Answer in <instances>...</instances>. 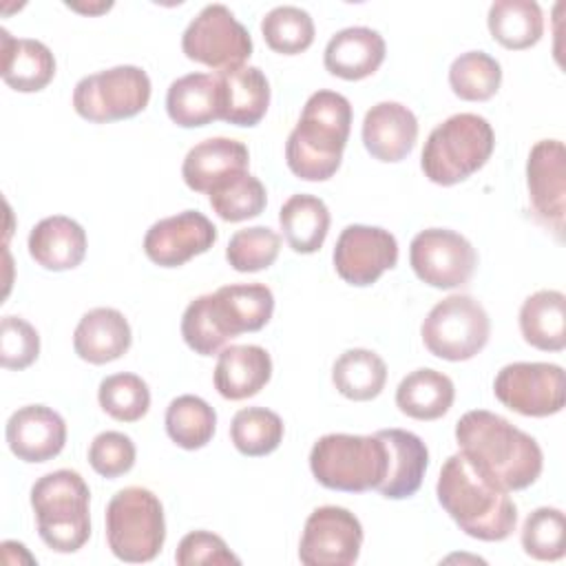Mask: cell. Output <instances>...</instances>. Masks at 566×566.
Segmentation results:
<instances>
[{"label": "cell", "mask_w": 566, "mask_h": 566, "mask_svg": "<svg viewBox=\"0 0 566 566\" xmlns=\"http://www.w3.org/2000/svg\"><path fill=\"white\" fill-rule=\"evenodd\" d=\"M455 440L469 464L502 491L528 489L542 475L537 440L493 411H467L455 422Z\"/></svg>", "instance_id": "obj_1"}, {"label": "cell", "mask_w": 566, "mask_h": 566, "mask_svg": "<svg viewBox=\"0 0 566 566\" xmlns=\"http://www.w3.org/2000/svg\"><path fill=\"white\" fill-rule=\"evenodd\" d=\"M436 495L462 533L482 542H502L517 526V506L509 491L486 482L458 451L447 458Z\"/></svg>", "instance_id": "obj_2"}, {"label": "cell", "mask_w": 566, "mask_h": 566, "mask_svg": "<svg viewBox=\"0 0 566 566\" xmlns=\"http://www.w3.org/2000/svg\"><path fill=\"white\" fill-rule=\"evenodd\" d=\"M352 128V104L336 91L312 93L285 142L287 168L305 181H327L343 161Z\"/></svg>", "instance_id": "obj_3"}, {"label": "cell", "mask_w": 566, "mask_h": 566, "mask_svg": "<svg viewBox=\"0 0 566 566\" xmlns=\"http://www.w3.org/2000/svg\"><path fill=\"white\" fill-rule=\"evenodd\" d=\"M91 491L71 469H57L35 480L31 506L40 539L55 553H75L91 537Z\"/></svg>", "instance_id": "obj_4"}, {"label": "cell", "mask_w": 566, "mask_h": 566, "mask_svg": "<svg viewBox=\"0 0 566 566\" xmlns=\"http://www.w3.org/2000/svg\"><path fill=\"white\" fill-rule=\"evenodd\" d=\"M495 148V133L486 117L455 113L438 124L422 148L420 168L438 186H455L478 172Z\"/></svg>", "instance_id": "obj_5"}, {"label": "cell", "mask_w": 566, "mask_h": 566, "mask_svg": "<svg viewBox=\"0 0 566 566\" xmlns=\"http://www.w3.org/2000/svg\"><path fill=\"white\" fill-rule=\"evenodd\" d=\"M310 469L332 491L363 493L378 489L387 475V444L376 433H327L310 451Z\"/></svg>", "instance_id": "obj_6"}, {"label": "cell", "mask_w": 566, "mask_h": 566, "mask_svg": "<svg viewBox=\"0 0 566 566\" xmlns=\"http://www.w3.org/2000/svg\"><path fill=\"white\" fill-rule=\"evenodd\" d=\"M106 542L111 553L122 562H153L166 542V520L159 497L144 486L117 491L106 504Z\"/></svg>", "instance_id": "obj_7"}, {"label": "cell", "mask_w": 566, "mask_h": 566, "mask_svg": "<svg viewBox=\"0 0 566 566\" xmlns=\"http://www.w3.org/2000/svg\"><path fill=\"white\" fill-rule=\"evenodd\" d=\"M424 347L451 363L469 360L484 349L491 321L480 301L469 294H451L438 301L420 325Z\"/></svg>", "instance_id": "obj_8"}, {"label": "cell", "mask_w": 566, "mask_h": 566, "mask_svg": "<svg viewBox=\"0 0 566 566\" xmlns=\"http://www.w3.org/2000/svg\"><path fill=\"white\" fill-rule=\"evenodd\" d=\"M150 91V77L144 69L119 64L82 77L73 88V108L93 124L128 119L148 106Z\"/></svg>", "instance_id": "obj_9"}, {"label": "cell", "mask_w": 566, "mask_h": 566, "mask_svg": "<svg viewBox=\"0 0 566 566\" xmlns=\"http://www.w3.org/2000/svg\"><path fill=\"white\" fill-rule=\"evenodd\" d=\"M181 51L188 60L221 73L245 64L252 38L226 4H206L186 27Z\"/></svg>", "instance_id": "obj_10"}, {"label": "cell", "mask_w": 566, "mask_h": 566, "mask_svg": "<svg viewBox=\"0 0 566 566\" xmlns=\"http://www.w3.org/2000/svg\"><path fill=\"white\" fill-rule=\"evenodd\" d=\"M409 263L422 283L438 290H455L471 281L478 252L471 241L455 230L427 228L411 239Z\"/></svg>", "instance_id": "obj_11"}, {"label": "cell", "mask_w": 566, "mask_h": 566, "mask_svg": "<svg viewBox=\"0 0 566 566\" xmlns=\"http://www.w3.org/2000/svg\"><path fill=\"white\" fill-rule=\"evenodd\" d=\"M495 398L528 418L559 413L566 402L564 369L555 363H509L493 380Z\"/></svg>", "instance_id": "obj_12"}, {"label": "cell", "mask_w": 566, "mask_h": 566, "mask_svg": "<svg viewBox=\"0 0 566 566\" xmlns=\"http://www.w3.org/2000/svg\"><path fill=\"white\" fill-rule=\"evenodd\" d=\"M363 546L360 520L343 506H318L310 513L298 542V559L305 566H349Z\"/></svg>", "instance_id": "obj_13"}, {"label": "cell", "mask_w": 566, "mask_h": 566, "mask_svg": "<svg viewBox=\"0 0 566 566\" xmlns=\"http://www.w3.org/2000/svg\"><path fill=\"white\" fill-rule=\"evenodd\" d=\"M332 259L336 274L345 283L367 287L396 268L398 241L385 228L352 223L338 234Z\"/></svg>", "instance_id": "obj_14"}, {"label": "cell", "mask_w": 566, "mask_h": 566, "mask_svg": "<svg viewBox=\"0 0 566 566\" xmlns=\"http://www.w3.org/2000/svg\"><path fill=\"white\" fill-rule=\"evenodd\" d=\"M531 208L542 226L564 237L566 217V150L559 139H539L526 159Z\"/></svg>", "instance_id": "obj_15"}, {"label": "cell", "mask_w": 566, "mask_h": 566, "mask_svg": "<svg viewBox=\"0 0 566 566\" xmlns=\"http://www.w3.org/2000/svg\"><path fill=\"white\" fill-rule=\"evenodd\" d=\"M217 241L214 223L199 210H184L155 221L144 237L146 256L159 268H179L208 252Z\"/></svg>", "instance_id": "obj_16"}, {"label": "cell", "mask_w": 566, "mask_h": 566, "mask_svg": "<svg viewBox=\"0 0 566 566\" xmlns=\"http://www.w3.org/2000/svg\"><path fill=\"white\" fill-rule=\"evenodd\" d=\"M4 438L18 460L46 462L64 449L66 422L46 405H27L9 416Z\"/></svg>", "instance_id": "obj_17"}, {"label": "cell", "mask_w": 566, "mask_h": 566, "mask_svg": "<svg viewBox=\"0 0 566 566\" xmlns=\"http://www.w3.org/2000/svg\"><path fill=\"white\" fill-rule=\"evenodd\" d=\"M418 119L400 102H378L363 119V144L367 153L385 164L402 161L416 146Z\"/></svg>", "instance_id": "obj_18"}, {"label": "cell", "mask_w": 566, "mask_h": 566, "mask_svg": "<svg viewBox=\"0 0 566 566\" xmlns=\"http://www.w3.org/2000/svg\"><path fill=\"white\" fill-rule=\"evenodd\" d=\"M210 310L230 340L243 332H259L274 312V294L263 283H232L210 294Z\"/></svg>", "instance_id": "obj_19"}, {"label": "cell", "mask_w": 566, "mask_h": 566, "mask_svg": "<svg viewBox=\"0 0 566 566\" xmlns=\"http://www.w3.org/2000/svg\"><path fill=\"white\" fill-rule=\"evenodd\" d=\"M250 166L248 146L230 137H210L195 144L181 164V177L195 192H210L214 186Z\"/></svg>", "instance_id": "obj_20"}, {"label": "cell", "mask_w": 566, "mask_h": 566, "mask_svg": "<svg viewBox=\"0 0 566 566\" xmlns=\"http://www.w3.org/2000/svg\"><path fill=\"white\" fill-rule=\"evenodd\" d=\"M130 325L115 307L88 310L73 332L75 354L91 365H106L122 358L130 349Z\"/></svg>", "instance_id": "obj_21"}, {"label": "cell", "mask_w": 566, "mask_h": 566, "mask_svg": "<svg viewBox=\"0 0 566 566\" xmlns=\"http://www.w3.org/2000/svg\"><path fill=\"white\" fill-rule=\"evenodd\" d=\"M378 436L387 444V475L376 491L387 500L411 497L429 467L427 444L407 429H380Z\"/></svg>", "instance_id": "obj_22"}, {"label": "cell", "mask_w": 566, "mask_h": 566, "mask_svg": "<svg viewBox=\"0 0 566 566\" xmlns=\"http://www.w3.org/2000/svg\"><path fill=\"white\" fill-rule=\"evenodd\" d=\"M272 378V358L261 345L223 347L214 365V389L226 400L256 396Z\"/></svg>", "instance_id": "obj_23"}, {"label": "cell", "mask_w": 566, "mask_h": 566, "mask_svg": "<svg viewBox=\"0 0 566 566\" xmlns=\"http://www.w3.org/2000/svg\"><path fill=\"white\" fill-rule=\"evenodd\" d=\"M385 40L369 27H347L334 33L325 46L323 64L340 80H365L378 71L385 60Z\"/></svg>", "instance_id": "obj_24"}, {"label": "cell", "mask_w": 566, "mask_h": 566, "mask_svg": "<svg viewBox=\"0 0 566 566\" xmlns=\"http://www.w3.org/2000/svg\"><path fill=\"white\" fill-rule=\"evenodd\" d=\"M31 259L51 272H64L77 268L86 256L84 228L64 214L44 217L29 232Z\"/></svg>", "instance_id": "obj_25"}, {"label": "cell", "mask_w": 566, "mask_h": 566, "mask_svg": "<svg viewBox=\"0 0 566 566\" xmlns=\"http://www.w3.org/2000/svg\"><path fill=\"white\" fill-rule=\"evenodd\" d=\"M221 119L234 126H256L270 106V82L259 66H237L217 73Z\"/></svg>", "instance_id": "obj_26"}, {"label": "cell", "mask_w": 566, "mask_h": 566, "mask_svg": "<svg viewBox=\"0 0 566 566\" xmlns=\"http://www.w3.org/2000/svg\"><path fill=\"white\" fill-rule=\"evenodd\" d=\"M166 113L181 128H199L221 119V88L212 73L177 77L166 93Z\"/></svg>", "instance_id": "obj_27"}, {"label": "cell", "mask_w": 566, "mask_h": 566, "mask_svg": "<svg viewBox=\"0 0 566 566\" xmlns=\"http://www.w3.org/2000/svg\"><path fill=\"white\" fill-rule=\"evenodd\" d=\"M2 40V80L20 93L42 91L55 75V57L51 49L31 38H13L0 29Z\"/></svg>", "instance_id": "obj_28"}, {"label": "cell", "mask_w": 566, "mask_h": 566, "mask_svg": "<svg viewBox=\"0 0 566 566\" xmlns=\"http://www.w3.org/2000/svg\"><path fill=\"white\" fill-rule=\"evenodd\" d=\"M522 338L542 352L566 347V296L559 290H539L520 307Z\"/></svg>", "instance_id": "obj_29"}, {"label": "cell", "mask_w": 566, "mask_h": 566, "mask_svg": "<svg viewBox=\"0 0 566 566\" xmlns=\"http://www.w3.org/2000/svg\"><path fill=\"white\" fill-rule=\"evenodd\" d=\"M455 400L453 380L431 367L407 374L396 389V407L413 420H438Z\"/></svg>", "instance_id": "obj_30"}, {"label": "cell", "mask_w": 566, "mask_h": 566, "mask_svg": "<svg viewBox=\"0 0 566 566\" xmlns=\"http://www.w3.org/2000/svg\"><path fill=\"white\" fill-rule=\"evenodd\" d=\"M279 223L294 252L312 254L325 243L329 232V210L321 197L298 192L281 206Z\"/></svg>", "instance_id": "obj_31"}, {"label": "cell", "mask_w": 566, "mask_h": 566, "mask_svg": "<svg viewBox=\"0 0 566 566\" xmlns=\"http://www.w3.org/2000/svg\"><path fill=\"white\" fill-rule=\"evenodd\" d=\"M489 33L504 49L522 51L542 40L544 13L533 0H495L486 15Z\"/></svg>", "instance_id": "obj_32"}, {"label": "cell", "mask_w": 566, "mask_h": 566, "mask_svg": "<svg viewBox=\"0 0 566 566\" xmlns=\"http://www.w3.org/2000/svg\"><path fill=\"white\" fill-rule=\"evenodd\" d=\"M332 382L340 396L365 402L374 400L387 382L385 360L365 347L343 352L332 367Z\"/></svg>", "instance_id": "obj_33"}, {"label": "cell", "mask_w": 566, "mask_h": 566, "mask_svg": "<svg viewBox=\"0 0 566 566\" xmlns=\"http://www.w3.org/2000/svg\"><path fill=\"white\" fill-rule=\"evenodd\" d=\"M166 433L168 438L186 449H203L217 429V411L199 396L184 394L170 400L166 409Z\"/></svg>", "instance_id": "obj_34"}, {"label": "cell", "mask_w": 566, "mask_h": 566, "mask_svg": "<svg viewBox=\"0 0 566 566\" xmlns=\"http://www.w3.org/2000/svg\"><path fill=\"white\" fill-rule=\"evenodd\" d=\"M285 427L276 411L265 407L239 409L230 422L234 449L248 458H261L279 449Z\"/></svg>", "instance_id": "obj_35"}, {"label": "cell", "mask_w": 566, "mask_h": 566, "mask_svg": "<svg viewBox=\"0 0 566 566\" xmlns=\"http://www.w3.org/2000/svg\"><path fill=\"white\" fill-rule=\"evenodd\" d=\"M502 84L500 62L484 51H467L449 66V86L464 102L491 99Z\"/></svg>", "instance_id": "obj_36"}, {"label": "cell", "mask_w": 566, "mask_h": 566, "mask_svg": "<svg viewBox=\"0 0 566 566\" xmlns=\"http://www.w3.org/2000/svg\"><path fill=\"white\" fill-rule=\"evenodd\" d=\"M208 201L219 219L237 223L259 217L265 210L268 192L265 186L245 170L214 186L208 192Z\"/></svg>", "instance_id": "obj_37"}, {"label": "cell", "mask_w": 566, "mask_h": 566, "mask_svg": "<svg viewBox=\"0 0 566 566\" xmlns=\"http://www.w3.org/2000/svg\"><path fill=\"white\" fill-rule=\"evenodd\" d=\"M261 33L265 44L281 55H296L314 42L312 15L294 4H281L270 9L261 20Z\"/></svg>", "instance_id": "obj_38"}, {"label": "cell", "mask_w": 566, "mask_h": 566, "mask_svg": "<svg viewBox=\"0 0 566 566\" xmlns=\"http://www.w3.org/2000/svg\"><path fill=\"white\" fill-rule=\"evenodd\" d=\"M99 407L119 422H137L148 413L150 389L137 374H111L97 387Z\"/></svg>", "instance_id": "obj_39"}, {"label": "cell", "mask_w": 566, "mask_h": 566, "mask_svg": "<svg viewBox=\"0 0 566 566\" xmlns=\"http://www.w3.org/2000/svg\"><path fill=\"white\" fill-rule=\"evenodd\" d=\"M564 533L566 522L562 509L539 506L524 520L522 548L537 562H557L564 557Z\"/></svg>", "instance_id": "obj_40"}, {"label": "cell", "mask_w": 566, "mask_h": 566, "mask_svg": "<svg viewBox=\"0 0 566 566\" xmlns=\"http://www.w3.org/2000/svg\"><path fill=\"white\" fill-rule=\"evenodd\" d=\"M281 250V237L268 226L237 230L226 248V259L237 272L268 270Z\"/></svg>", "instance_id": "obj_41"}, {"label": "cell", "mask_w": 566, "mask_h": 566, "mask_svg": "<svg viewBox=\"0 0 566 566\" xmlns=\"http://www.w3.org/2000/svg\"><path fill=\"white\" fill-rule=\"evenodd\" d=\"M181 336L186 345L201 356H212L226 345L228 338L221 334L210 310V294H201L188 303L181 316Z\"/></svg>", "instance_id": "obj_42"}, {"label": "cell", "mask_w": 566, "mask_h": 566, "mask_svg": "<svg viewBox=\"0 0 566 566\" xmlns=\"http://www.w3.org/2000/svg\"><path fill=\"white\" fill-rule=\"evenodd\" d=\"M135 442L122 431H102L88 444V464L102 478L115 480L128 473L135 464Z\"/></svg>", "instance_id": "obj_43"}, {"label": "cell", "mask_w": 566, "mask_h": 566, "mask_svg": "<svg viewBox=\"0 0 566 566\" xmlns=\"http://www.w3.org/2000/svg\"><path fill=\"white\" fill-rule=\"evenodd\" d=\"M40 356L38 329L20 316H2L0 321V363L7 369H27Z\"/></svg>", "instance_id": "obj_44"}, {"label": "cell", "mask_w": 566, "mask_h": 566, "mask_svg": "<svg viewBox=\"0 0 566 566\" xmlns=\"http://www.w3.org/2000/svg\"><path fill=\"white\" fill-rule=\"evenodd\" d=\"M175 562L179 566H197V564H241V559L228 548L223 537L210 531H190L181 537Z\"/></svg>", "instance_id": "obj_45"}, {"label": "cell", "mask_w": 566, "mask_h": 566, "mask_svg": "<svg viewBox=\"0 0 566 566\" xmlns=\"http://www.w3.org/2000/svg\"><path fill=\"white\" fill-rule=\"evenodd\" d=\"M66 7H71V9H75V11H84V13H99V11H108L111 7H113V2H102L99 7H93V4H66Z\"/></svg>", "instance_id": "obj_46"}]
</instances>
